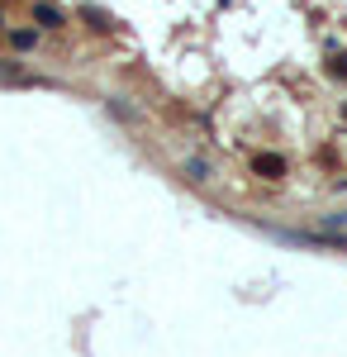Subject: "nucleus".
Returning <instances> with one entry per match:
<instances>
[{
    "instance_id": "obj_3",
    "label": "nucleus",
    "mask_w": 347,
    "mask_h": 357,
    "mask_svg": "<svg viewBox=\"0 0 347 357\" xmlns=\"http://www.w3.org/2000/svg\"><path fill=\"white\" fill-rule=\"evenodd\" d=\"M33 15H38V24H48V29L57 24V10H53V5H33Z\"/></svg>"
},
{
    "instance_id": "obj_2",
    "label": "nucleus",
    "mask_w": 347,
    "mask_h": 357,
    "mask_svg": "<svg viewBox=\"0 0 347 357\" xmlns=\"http://www.w3.org/2000/svg\"><path fill=\"white\" fill-rule=\"evenodd\" d=\"M328 77H338V82H347V53L328 57Z\"/></svg>"
},
{
    "instance_id": "obj_1",
    "label": "nucleus",
    "mask_w": 347,
    "mask_h": 357,
    "mask_svg": "<svg viewBox=\"0 0 347 357\" xmlns=\"http://www.w3.org/2000/svg\"><path fill=\"white\" fill-rule=\"evenodd\" d=\"M252 172L267 176V181H276V176H286V158H276V153H257V158H252Z\"/></svg>"
}]
</instances>
